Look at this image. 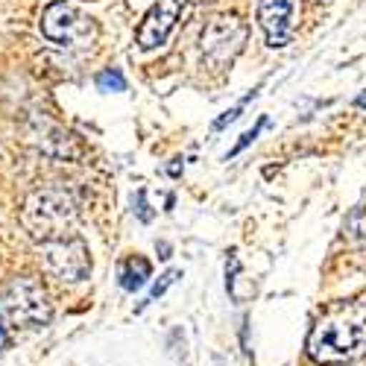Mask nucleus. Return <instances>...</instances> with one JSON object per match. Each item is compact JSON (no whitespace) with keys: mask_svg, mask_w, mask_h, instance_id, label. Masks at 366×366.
Instances as JSON below:
<instances>
[{"mask_svg":"<svg viewBox=\"0 0 366 366\" xmlns=\"http://www.w3.org/2000/svg\"><path fill=\"white\" fill-rule=\"evenodd\" d=\"M308 355L325 366L349 363L366 355V299L328 308L308 337Z\"/></svg>","mask_w":366,"mask_h":366,"instance_id":"f257e3e1","label":"nucleus"},{"mask_svg":"<svg viewBox=\"0 0 366 366\" xmlns=\"http://www.w3.org/2000/svg\"><path fill=\"white\" fill-rule=\"evenodd\" d=\"M76 214V205L74 197L68 191H59V188H47V191H36L29 194L21 211V220L29 229L36 240H56V237H68L71 223Z\"/></svg>","mask_w":366,"mask_h":366,"instance_id":"f03ea898","label":"nucleus"},{"mask_svg":"<svg viewBox=\"0 0 366 366\" xmlns=\"http://www.w3.org/2000/svg\"><path fill=\"white\" fill-rule=\"evenodd\" d=\"M0 314H4L6 325H21V328H41L50 322L53 308L47 290L36 279H15L4 293H0Z\"/></svg>","mask_w":366,"mask_h":366,"instance_id":"7ed1b4c3","label":"nucleus"},{"mask_svg":"<svg viewBox=\"0 0 366 366\" xmlns=\"http://www.w3.org/2000/svg\"><path fill=\"white\" fill-rule=\"evenodd\" d=\"M41 33L47 41L59 47H85L94 41L97 26L91 18L76 12L65 0H53V4L41 12Z\"/></svg>","mask_w":366,"mask_h":366,"instance_id":"20e7f679","label":"nucleus"},{"mask_svg":"<svg viewBox=\"0 0 366 366\" xmlns=\"http://www.w3.org/2000/svg\"><path fill=\"white\" fill-rule=\"evenodd\" d=\"M41 258H44V267L53 272V276L59 282H68V285H76V282L88 279V272H91L88 247H85V240L76 237V234L44 240L41 243Z\"/></svg>","mask_w":366,"mask_h":366,"instance_id":"39448f33","label":"nucleus"},{"mask_svg":"<svg viewBox=\"0 0 366 366\" xmlns=\"http://www.w3.org/2000/svg\"><path fill=\"white\" fill-rule=\"evenodd\" d=\"M247 36H249V29H247V24H243L237 15H217V18H211L208 26L202 29V56L208 59L211 65L223 68L243 50Z\"/></svg>","mask_w":366,"mask_h":366,"instance_id":"423d86ee","label":"nucleus"},{"mask_svg":"<svg viewBox=\"0 0 366 366\" xmlns=\"http://www.w3.org/2000/svg\"><path fill=\"white\" fill-rule=\"evenodd\" d=\"M185 6H188V0H156L138 26V47L141 50L162 47L167 41V36L173 33L179 15L185 12Z\"/></svg>","mask_w":366,"mask_h":366,"instance_id":"0eeeda50","label":"nucleus"},{"mask_svg":"<svg viewBox=\"0 0 366 366\" xmlns=\"http://www.w3.org/2000/svg\"><path fill=\"white\" fill-rule=\"evenodd\" d=\"M293 12H296V0H258V24L272 50H282L290 44Z\"/></svg>","mask_w":366,"mask_h":366,"instance_id":"6e6552de","label":"nucleus"},{"mask_svg":"<svg viewBox=\"0 0 366 366\" xmlns=\"http://www.w3.org/2000/svg\"><path fill=\"white\" fill-rule=\"evenodd\" d=\"M147 279H149V261L141 255L129 258L124 264V269H120V287L124 290H138V287H144Z\"/></svg>","mask_w":366,"mask_h":366,"instance_id":"1a4fd4ad","label":"nucleus"},{"mask_svg":"<svg viewBox=\"0 0 366 366\" xmlns=\"http://www.w3.org/2000/svg\"><path fill=\"white\" fill-rule=\"evenodd\" d=\"M97 88L100 91H127V79L120 76V71H103L100 76H97Z\"/></svg>","mask_w":366,"mask_h":366,"instance_id":"9d476101","label":"nucleus"},{"mask_svg":"<svg viewBox=\"0 0 366 366\" xmlns=\"http://www.w3.org/2000/svg\"><path fill=\"white\" fill-rule=\"evenodd\" d=\"M173 279H176V272H164V276H162V282H159L156 287H152V293H149V302H152V299H159V296H162V293H164V290L173 285Z\"/></svg>","mask_w":366,"mask_h":366,"instance_id":"9b49d317","label":"nucleus"},{"mask_svg":"<svg viewBox=\"0 0 366 366\" xmlns=\"http://www.w3.org/2000/svg\"><path fill=\"white\" fill-rule=\"evenodd\" d=\"M9 325H6V320H4V314H0V352H4L6 346H9Z\"/></svg>","mask_w":366,"mask_h":366,"instance_id":"f8f14e48","label":"nucleus"},{"mask_svg":"<svg viewBox=\"0 0 366 366\" xmlns=\"http://www.w3.org/2000/svg\"><path fill=\"white\" fill-rule=\"evenodd\" d=\"M129 4H132V6H141V4H147V0H129Z\"/></svg>","mask_w":366,"mask_h":366,"instance_id":"ddd939ff","label":"nucleus"},{"mask_svg":"<svg viewBox=\"0 0 366 366\" xmlns=\"http://www.w3.org/2000/svg\"><path fill=\"white\" fill-rule=\"evenodd\" d=\"M314 4H328V0H314Z\"/></svg>","mask_w":366,"mask_h":366,"instance_id":"4468645a","label":"nucleus"}]
</instances>
